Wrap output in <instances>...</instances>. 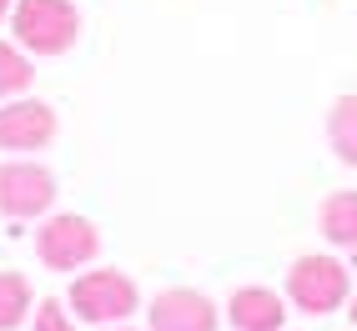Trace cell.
Returning a JSON list of instances; mask_svg holds the SVG:
<instances>
[{
    "instance_id": "1",
    "label": "cell",
    "mask_w": 357,
    "mask_h": 331,
    "mask_svg": "<svg viewBox=\"0 0 357 331\" xmlns=\"http://www.w3.org/2000/svg\"><path fill=\"white\" fill-rule=\"evenodd\" d=\"M10 31L26 56H66L81 35V15L70 0H15Z\"/></svg>"
},
{
    "instance_id": "2",
    "label": "cell",
    "mask_w": 357,
    "mask_h": 331,
    "mask_svg": "<svg viewBox=\"0 0 357 331\" xmlns=\"http://www.w3.org/2000/svg\"><path fill=\"white\" fill-rule=\"evenodd\" d=\"M347 291H352V281H347V266L337 256H297L287 271V296L312 316L337 312L347 301Z\"/></svg>"
},
{
    "instance_id": "3",
    "label": "cell",
    "mask_w": 357,
    "mask_h": 331,
    "mask_svg": "<svg viewBox=\"0 0 357 331\" xmlns=\"http://www.w3.org/2000/svg\"><path fill=\"white\" fill-rule=\"evenodd\" d=\"M70 306H76L81 321L121 326L136 312V281L126 271H86L76 286H70Z\"/></svg>"
},
{
    "instance_id": "4",
    "label": "cell",
    "mask_w": 357,
    "mask_h": 331,
    "mask_svg": "<svg viewBox=\"0 0 357 331\" xmlns=\"http://www.w3.org/2000/svg\"><path fill=\"white\" fill-rule=\"evenodd\" d=\"M56 201V176L36 161H6L0 166V216L10 221H31L45 216Z\"/></svg>"
},
{
    "instance_id": "5",
    "label": "cell",
    "mask_w": 357,
    "mask_h": 331,
    "mask_svg": "<svg viewBox=\"0 0 357 331\" xmlns=\"http://www.w3.org/2000/svg\"><path fill=\"white\" fill-rule=\"evenodd\" d=\"M36 251L51 271H76L86 261H96L101 251V231L91 226L86 216H51L36 231Z\"/></svg>"
},
{
    "instance_id": "6",
    "label": "cell",
    "mask_w": 357,
    "mask_h": 331,
    "mask_svg": "<svg viewBox=\"0 0 357 331\" xmlns=\"http://www.w3.org/2000/svg\"><path fill=\"white\" fill-rule=\"evenodd\" d=\"M56 140V111L45 101H6L0 106V151H40Z\"/></svg>"
},
{
    "instance_id": "7",
    "label": "cell",
    "mask_w": 357,
    "mask_h": 331,
    "mask_svg": "<svg viewBox=\"0 0 357 331\" xmlns=\"http://www.w3.org/2000/svg\"><path fill=\"white\" fill-rule=\"evenodd\" d=\"M151 331H217V306L202 291H161L146 312Z\"/></svg>"
},
{
    "instance_id": "8",
    "label": "cell",
    "mask_w": 357,
    "mask_h": 331,
    "mask_svg": "<svg viewBox=\"0 0 357 331\" xmlns=\"http://www.w3.org/2000/svg\"><path fill=\"white\" fill-rule=\"evenodd\" d=\"M227 316H231L236 331H282L287 306H282V296L267 291V286H242V291H231Z\"/></svg>"
},
{
    "instance_id": "9",
    "label": "cell",
    "mask_w": 357,
    "mask_h": 331,
    "mask_svg": "<svg viewBox=\"0 0 357 331\" xmlns=\"http://www.w3.org/2000/svg\"><path fill=\"white\" fill-rule=\"evenodd\" d=\"M322 236L332 246H347V251H357V191H332L327 201H322Z\"/></svg>"
},
{
    "instance_id": "10",
    "label": "cell",
    "mask_w": 357,
    "mask_h": 331,
    "mask_svg": "<svg viewBox=\"0 0 357 331\" xmlns=\"http://www.w3.org/2000/svg\"><path fill=\"white\" fill-rule=\"evenodd\" d=\"M327 140H332V151H337V161L357 166V96H337V101H332Z\"/></svg>"
},
{
    "instance_id": "11",
    "label": "cell",
    "mask_w": 357,
    "mask_h": 331,
    "mask_svg": "<svg viewBox=\"0 0 357 331\" xmlns=\"http://www.w3.org/2000/svg\"><path fill=\"white\" fill-rule=\"evenodd\" d=\"M31 312V281L20 271H0V331H15Z\"/></svg>"
},
{
    "instance_id": "12",
    "label": "cell",
    "mask_w": 357,
    "mask_h": 331,
    "mask_svg": "<svg viewBox=\"0 0 357 331\" xmlns=\"http://www.w3.org/2000/svg\"><path fill=\"white\" fill-rule=\"evenodd\" d=\"M31 56L20 51V45H10V40H0V101H10V96H20V90L31 86Z\"/></svg>"
},
{
    "instance_id": "13",
    "label": "cell",
    "mask_w": 357,
    "mask_h": 331,
    "mask_svg": "<svg viewBox=\"0 0 357 331\" xmlns=\"http://www.w3.org/2000/svg\"><path fill=\"white\" fill-rule=\"evenodd\" d=\"M31 331H76V326H70V316L61 312V301H40L36 306V326Z\"/></svg>"
},
{
    "instance_id": "14",
    "label": "cell",
    "mask_w": 357,
    "mask_h": 331,
    "mask_svg": "<svg viewBox=\"0 0 357 331\" xmlns=\"http://www.w3.org/2000/svg\"><path fill=\"white\" fill-rule=\"evenodd\" d=\"M10 10H15V0H0V20H6Z\"/></svg>"
},
{
    "instance_id": "15",
    "label": "cell",
    "mask_w": 357,
    "mask_h": 331,
    "mask_svg": "<svg viewBox=\"0 0 357 331\" xmlns=\"http://www.w3.org/2000/svg\"><path fill=\"white\" fill-rule=\"evenodd\" d=\"M347 316H352V321H357V291H352V306H347Z\"/></svg>"
},
{
    "instance_id": "16",
    "label": "cell",
    "mask_w": 357,
    "mask_h": 331,
    "mask_svg": "<svg viewBox=\"0 0 357 331\" xmlns=\"http://www.w3.org/2000/svg\"><path fill=\"white\" fill-rule=\"evenodd\" d=\"M106 331H126V326H106Z\"/></svg>"
}]
</instances>
